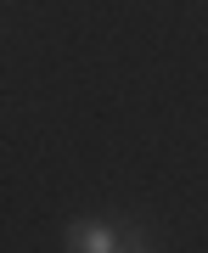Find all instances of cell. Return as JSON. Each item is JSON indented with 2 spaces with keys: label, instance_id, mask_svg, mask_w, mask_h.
Segmentation results:
<instances>
[{
  "label": "cell",
  "instance_id": "obj_2",
  "mask_svg": "<svg viewBox=\"0 0 208 253\" xmlns=\"http://www.w3.org/2000/svg\"><path fill=\"white\" fill-rule=\"evenodd\" d=\"M118 253H152V242H146L141 231H129V236H124V248H118Z\"/></svg>",
  "mask_w": 208,
  "mask_h": 253
},
{
  "label": "cell",
  "instance_id": "obj_1",
  "mask_svg": "<svg viewBox=\"0 0 208 253\" xmlns=\"http://www.w3.org/2000/svg\"><path fill=\"white\" fill-rule=\"evenodd\" d=\"M118 248H124V231L107 219H73L68 225V253H118Z\"/></svg>",
  "mask_w": 208,
  "mask_h": 253
}]
</instances>
